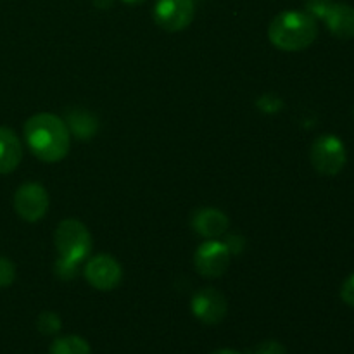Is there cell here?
<instances>
[{"label": "cell", "mask_w": 354, "mask_h": 354, "mask_svg": "<svg viewBox=\"0 0 354 354\" xmlns=\"http://www.w3.org/2000/svg\"><path fill=\"white\" fill-rule=\"evenodd\" d=\"M341 297L348 306L354 308V273L344 280L341 287Z\"/></svg>", "instance_id": "cell-19"}, {"label": "cell", "mask_w": 354, "mask_h": 354, "mask_svg": "<svg viewBox=\"0 0 354 354\" xmlns=\"http://www.w3.org/2000/svg\"><path fill=\"white\" fill-rule=\"evenodd\" d=\"M194 0H158L154 6V21L166 31H182L194 21Z\"/></svg>", "instance_id": "cell-7"}, {"label": "cell", "mask_w": 354, "mask_h": 354, "mask_svg": "<svg viewBox=\"0 0 354 354\" xmlns=\"http://www.w3.org/2000/svg\"><path fill=\"white\" fill-rule=\"evenodd\" d=\"M48 194L40 183H24L14 194V209L24 221H40L48 211Z\"/></svg>", "instance_id": "cell-5"}, {"label": "cell", "mask_w": 354, "mask_h": 354, "mask_svg": "<svg viewBox=\"0 0 354 354\" xmlns=\"http://www.w3.org/2000/svg\"><path fill=\"white\" fill-rule=\"evenodd\" d=\"M85 279L93 289L113 290L123 279V268L116 258L109 254H97L88 259L85 266Z\"/></svg>", "instance_id": "cell-8"}, {"label": "cell", "mask_w": 354, "mask_h": 354, "mask_svg": "<svg viewBox=\"0 0 354 354\" xmlns=\"http://www.w3.org/2000/svg\"><path fill=\"white\" fill-rule=\"evenodd\" d=\"M24 142L35 158L44 162H59L69 152L71 131L68 123L50 113L31 116L24 123Z\"/></svg>", "instance_id": "cell-1"}, {"label": "cell", "mask_w": 354, "mask_h": 354, "mask_svg": "<svg viewBox=\"0 0 354 354\" xmlns=\"http://www.w3.org/2000/svg\"><path fill=\"white\" fill-rule=\"evenodd\" d=\"M55 248L59 252V273L75 272L76 265L92 251V235L78 220H64L55 228Z\"/></svg>", "instance_id": "cell-3"}, {"label": "cell", "mask_w": 354, "mask_h": 354, "mask_svg": "<svg viewBox=\"0 0 354 354\" xmlns=\"http://www.w3.org/2000/svg\"><path fill=\"white\" fill-rule=\"evenodd\" d=\"M252 354H287V349L277 341H265L256 346Z\"/></svg>", "instance_id": "cell-18"}, {"label": "cell", "mask_w": 354, "mask_h": 354, "mask_svg": "<svg viewBox=\"0 0 354 354\" xmlns=\"http://www.w3.org/2000/svg\"><path fill=\"white\" fill-rule=\"evenodd\" d=\"M232 261V251L225 242L209 241L204 242L197 249L194 256V265L196 270L206 279H218L228 270Z\"/></svg>", "instance_id": "cell-6"}, {"label": "cell", "mask_w": 354, "mask_h": 354, "mask_svg": "<svg viewBox=\"0 0 354 354\" xmlns=\"http://www.w3.org/2000/svg\"><path fill=\"white\" fill-rule=\"evenodd\" d=\"M318 37V24L313 16L301 10L280 12L270 23L268 38L277 48L286 52L304 50Z\"/></svg>", "instance_id": "cell-2"}, {"label": "cell", "mask_w": 354, "mask_h": 354, "mask_svg": "<svg viewBox=\"0 0 354 354\" xmlns=\"http://www.w3.org/2000/svg\"><path fill=\"white\" fill-rule=\"evenodd\" d=\"M48 354H92L90 344L78 335H64L55 339L48 348Z\"/></svg>", "instance_id": "cell-13"}, {"label": "cell", "mask_w": 354, "mask_h": 354, "mask_svg": "<svg viewBox=\"0 0 354 354\" xmlns=\"http://www.w3.org/2000/svg\"><path fill=\"white\" fill-rule=\"evenodd\" d=\"M211 354H242L239 351H234V349H218V351L211 353Z\"/></svg>", "instance_id": "cell-21"}, {"label": "cell", "mask_w": 354, "mask_h": 354, "mask_svg": "<svg viewBox=\"0 0 354 354\" xmlns=\"http://www.w3.org/2000/svg\"><path fill=\"white\" fill-rule=\"evenodd\" d=\"M23 159V144L10 128L0 127V175H9Z\"/></svg>", "instance_id": "cell-12"}, {"label": "cell", "mask_w": 354, "mask_h": 354, "mask_svg": "<svg viewBox=\"0 0 354 354\" xmlns=\"http://www.w3.org/2000/svg\"><path fill=\"white\" fill-rule=\"evenodd\" d=\"M93 3H95L99 9H107V7L113 6L114 0H93Z\"/></svg>", "instance_id": "cell-20"}, {"label": "cell", "mask_w": 354, "mask_h": 354, "mask_svg": "<svg viewBox=\"0 0 354 354\" xmlns=\"http://www.w3.org/2000/svg\"><path fill=\"white\" fill-rule=\"evenodd\" d=\"M332 0H308L306 2V10L310 16H313L315 19H324L325 14L328 12V9L332 7Z\"/></svg>", "instance_id": "cell-17"}, {"label": "cell", "mask_w": 354, "mask_h": 354, "mask_svg": "<svg viewBox=\"0 0 354 354\" xmlns=\"http://www.w3.org/2000/svg\"><path fill=\"white\" fill-rule=\"evenodd\" d=\"M311 165L325 176H335L346 166V147L335 135H322L311 145Z\"/></svg>", "instance_id": "cell-4"}, {"label": "cell", "mask_w": 354, "mask_h": 354, "mask_svg": "<svg viewBox=\"0 0 354 354\" xmlns=\"http://www.w3.org/2000/svg\"><path fill=\"white\" fill-rule=\"evenodd\" d=\"M228 216L220 209L214 207H203V209L196 211L192 216V228L199 235L206 239H218L228 230Z\"/></svg>", "instance_id": "cell-10"}, {"label": "cell", "mask_w": 354, "mask_h": 354, "mask_svg": "<svg viewBox=\"0 0 354 354\" xmlns=\"http://www.w3.org/2000/svg\"><path fill=\"white\" fill-rule=\"evenodd\" d=\"M16 279V266L9 258H0V289H6Z\"/></svg>", "instance_id": "cell-16"}, {"label": "cell", "mask_w": 354, "mask_h": 354, "mask_svg": "<svg viewBox=\"0 0 354 354\" xmlns=\"http://www.w3.org/2000/svg\"><path fill=\"white\" fill-rule=\"evenodd\" d=\"M68 123L78 138H88L97 131V121L85 111H71L68 114Z\"/></svg>", "instance_id": "cell-14"}, {"label": "cell", "mask_w": 354, "mask_h": 354, "mask_svg": "<svg viewBox=\"0 0 354 354\" xmlns=\"http://www.w3.org/2000/svg\"><path fill=\"white\" fill-rule=\"evenodd\" d=\"M190 310H192L194 317L203 322L204 325H218L227 317V297L220 290L206 287L194 294L192 301H190Z\"/></svg>", "instance_id": "cell-9"}, {"label": "cell", "mask_w": 354, "mask_h": 354, "mask_svg": "<svg viewBox=\"0 0 354 354\" xmlns=\"http://www.w3.org/2000/svg\"><path fill=\"white\" fill-rule=\"evenodd\" d=\"M61 318H59L57 313H52V311H45L37 320V328L44 335H55L61 330Z\"/></svg>", "instance_id": "cell-15"}, {"label": "cell", "mask_w": 354, "mask_h": 354, "mask_svg": "<svg viewBox=\"0 0 354 354\" xmlns=\"http://www.w3.org/2000/svg\"><path fill=\"white\" fill-rule=\"evenodd\" d=\"M124 3H130V6H137V3H142L145 2V0H123Z\"/></svg>", "instance_id": "cell-22"}, {"label": "cell", "mask_w": 354, "mask_h": 354, "mask_svg": "<svg viewBox=\"0 0 354 354\" xmlns=\"http://www.w3.org/2000/svg\"><path fill=\"white\" fill-rule=\"evenodd\" d=\"M324 21L334 37L341 40L354 38V7L348 3H332Z\"/></svg>", "instance_id": "cell-11"}]
</instances>
